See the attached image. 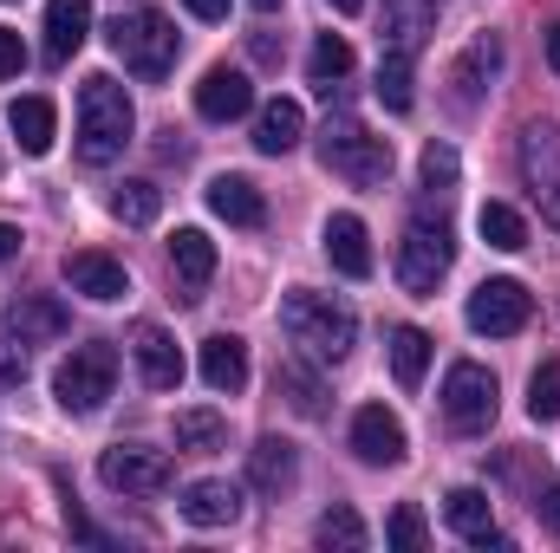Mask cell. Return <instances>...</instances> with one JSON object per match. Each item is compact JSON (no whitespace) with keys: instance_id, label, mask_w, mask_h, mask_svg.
<instances>
[{"instance_id":"obj_45","label":"cell","mask_w":560,"mask_h":553,"mask_svg":"<svg viewBox=\"0 0 560 553\" xmlns=\"http://www.w3.org/2000/svg\"><path fill=\"white\" fill-rule=\"evenodd\" d=\"M255 7H261V13H275V7H280V0H255Z\"/></svg>"},{"instance_id":"obj_2","label":"cell","mask_w":560,"mask_h":553,"mask_svg":"<svg viewBox=\"0 0 560 553\" xmlns=\"http://www.w3.org/2000/svg\"><path fill=\"white\" fill-rule=\"evenodd\" d=\"M131 131H138V111H131L125 85H118L112 72H92V79L79 85V156H85L92 169H105V163L125 156Z\"/></svg>"},{"instance_id":"obj_15","label":"cell","mask_w":560,"mask_h":553,"mask_svg":"<svg viewBox=\"0 0 560 553\" xmlns=\"http://www.w3.org/2000/svg\"><path fill=\"white\" fill-rule=\"evenodd\" d=\"M66 280H72V293H85V299H98V306H112V299H125V293H131L125 261H112V255H98V248L66 255Z\"/></svg>"},{"instance_id":"obj_7","label":"cell","mask_w":560,"mask_h":553,"mask_svg":"<svg viewBox=\"0 0 560 553\" xmlns=\"http://www.w3.org/2000/svg\"><path fill=\"white\" fill-rule=\"evenodd\" d=\"M443 423L456 430V436H476V430H489L495 423V372H482V365H450V378H443Z\"/></svg>"},{"instance_id":"obj_11","label":"cell","mask_w":560,"mask_h":553,"mask_svg":"<svg viewBox=\"0 0 560 553\" xmlns=\"http://www.w3.org/2000/svg\"><path fill=\"white\" fill-rule=\"evenodd\" d=\"M196 111H202L209 125H235V118H248V111H255V85H248V72H242V66H209L202 85H196Z\"/></svg>"},{"instance_id":"obj_4","label":"cell","mask_w":560,"mask_h":553,"mask_svg":"<svg viewBox=\"0 0 560 553\" xmlns=\"http://www.w3.org/2000/svg\"><path fill=\"white\" fill-rule=\"evenodd\" d=\"M112 391H118V352H112L105 339L79 345V352L52 372V398H59V411H66V416L105 411V398H112Z\"/></svg>"},{"instance_id":"obj_44","label":"cell","mask_w":560,"mask_h":553,"mask_svg":"<svg viewBox=\"0 0 560 553\" xmlns=\"http://www.w3.org/2000/svg\"><path fill=\"white\" fill-rule=\"evenodd\" d=\"M332 7H339V13H365V0H332Z\"/></svg>"},{"instance_id":"obj_40","label":"cell","mask_w":560,"mask_h":553,"mask_svg":"<svg viewBox=\"0 0 560 553\" xmlns=\"http://www.w3.org/2000/svg\"><path fill=\"white\" fill-rule=\"evenodd\" d=\"M535 515H541V528H548V534H560V482H541Z\"/></svg>"},{"instance_id":"obj_38","label":"cell","mask_w":560,"mask_h":553,"mask_svg":"<svg viewBox=\"0 0 560 553\" xmlns=\"http://www.w3.org/2000/svg\"><path fill=\"white\" fill-rule=\"evenodd\" d=\"M26 378V345L13 332H0V385H20Z\"/></svg>"},{"instance_id":"obj_20","label":"cell","mask_w":560,"mask_h":553,"mask_svg":"<svg viewBox=\"0 0 560 553\" xmlns=\"http://www.w3.org/2000/svg\"><path fill=\"white\" fill-rule=\"evenodd\" d=\"M209 209H215L229 228H261V222H268V202H261V189H255L248 176H215V183H209Z\"/></svg>"},{"instance_id":"obj_13","label":"cell","mask_w":560,"mask_h":553,"mask_svg":"<svg viewBox=\"0 0 560 553\" xmlns=\"http://www.w3.org/2000/svg\"><path fill=\"white\" fill-rule=\"evenodd\" d=\"M352 449H359V462L392 469V462H405V423L385 404H365V411L352 416Z\"/></svg>"},{"instance_id":"obj_23","label":"cell","mask_w":560,"mask_h":553,"mask_svg":"<svg viewBox=\"0 0 560 553\" xmlns=\"http://www.w3.org/2000/svg\"><path fill=\"white\" fill-rule=\"evenodd\" d=\"M300 138H306V111H300L293 98L261 105V118H255V150H261V156H287Z\"/></svg>"},{"instance_id":"obj_31","label":"cell","mask_w":560,"mask_h":553,"mask_svg":"<svg viewBox=\"0 0 560 553\" xmlns=\"http://www.w3.org/2000/svg\"><path fill=\"white\" fill-rule=\"evenodd\" d=\"M378 98H385L392 111H411V105H418V92H411V46H392V52L378 59Z\"/></svg>"},{"instance_id":"obj_1","label":"cell","mask_w":560,"mask_h":553,"mask_svg":"<svg viewBox=\"0 0 560 553\" xmlns=\"http://www.w3.org/2000/svg\"><path fill=\"white\" fill-rule=\"evenodd\" d=\"M280 326H287V339H293L313 365H339V358L359 345V319H352V306H339L332 293L293 286V293L280 299Z\"/></svg>"},{"instance_id":"obj_26","label":"cell","mask_w":560,"mask_h":553,"mask_svg":"<svg viewBox=\"0 0 560 553\" xmlns=\"http://www.w3.org/2000/svg\"><path fill=\"white\" fill-rule=\"evenodd\" d=\"M495 66H502V39H489V33H482V39H476L456 66H450V85H456V105H463V111L476 105L482 79H495Z\"/></svg>"},{"instance_id":"obj_22","label":"cell","mask_w":560,"mask_h":553,"mask_svg":"<svg viewBox=\"0 0 560 553\" xmlns=\"http://www.w3.org/2000/svg\"><path fill=\"white\" fill-rule=\"evenodd\" d=\"M242 515V495L229 482H189L183 489V521L189 528H229Z\"/></svg>"},{"instance_id":"obj_21","label":"cell","mask_w":560,"mask_h":553,"mask_svg":"<svg viewBox=\"0 0 560 553\" xmlns=\"http://www.w3.org/2000/svg\"><path fill=\"white\" fill-rule=\"evenodd\" d=\"M293 475H300V456H293V443L261 436V443L248 449V482H255L261 495H287V489H293Z\"/></svg>"},{"instance_id":"obj_43","label":"cell","mask_w":560,"mask_h":553,"mask_svg":"<svg viewBox=\"0 0 560 553\" xmlns=\"http://www.w3.org/2000/svg\"><path fill=\"white\" fill-rule=\"evenodd\" d=\"M548 66H555V72H560V20H555V26H548Z\"/></svg>"},{"instance_id":"obj_29","label":"cell","mask_w":560,"mask_h":553,"mask_svg":"<svg viewBox=\"0 0 560 553\" xmlns=\"http://www.w3.org/2000/svg\"><path fill=\"white\" fill-rule=\"evenodd\" d=\"M476 228H482V242H489V248H502V255H522V248H528V222H522L509 202H482Z\"/></svg>"},{"instance_id":"obj_19","label":"cell","mask_w":560,"mask_h":553,"mask_svg":"<svg viewBox=\"0 0 560 553\" xmlns=\"http://www.w3.org/2000/svg\"><path fill=\"white\" fill-rule=\"evenodd\" d=\"M92 33V0H46V59L66 66Z\"/></svg>"},{"instance_id":"obj_8","label":"cell","mask_w":560,"mask_h":553,"mask_svg":"<svg viewBox=\"0 0 560 553\" xmlns=\"http://www.w3.org/2000/svg\"><path fill=\"white\" fill-rule=\"evenodd\" d=\"M528 319H535V293L522 280H482L469 293V332L482 339H515Z\"/></svg>"},{"instance_id":"obj_24","label":"cell","mask_w":560,"mask_h":553,"mask_svg":"<svg viewBox=\"0 0 560 553\" xmlns=\"http://www.w3.org/2000/svg\"><path fill=\"white\" fill-rule=\"evenodd\" d=\"M7 332H13L20 345H46V339L66 332V306H59V299H13V306H7Z\"/></svg>"},{"instance_id":"obj_14","label":"cell","mask_w":560,"mask_h":553,"mask_svg":"<svg viewBox=\"0 0 560 553\" xmlns=\"http://www.w3.org/2000/svg\"><path fill=\"white\" fill-rule=\"evenodd\" d=\"M131 358H138V372H143L150 391H176V385H183V352H176V339H170L156 319H143L138 332H131Z\"/></svg>"},{"instance_id":"obj_18","label":"cell","mask_w":560,"mask_h":553,"mask_svg":"<svg viewBox=\"0 0 560 553\" xmlns=\"http://www.w3.org/2000/svg\"><path fill=\"white\" fill-rule=\"evenodd\" d=\"M443 521H450L463 541H476V548H509V541L495 534V508H489V495H482V489H450Z\"/></svg>"},{"instance_id":"obj_41","label":"cell","mask_w":560,"mask_h":553,"mask_svg":"<svg viewBox=\"0 0 560 553\" xmlns=\"http://www.w3.org/2000/svg\"><path fill=\"white\" fill-rule=\"evenodd\" d=\"M13 255H20V228H13V222H0V268H7Z\"/></svg>"},{"instance_id":"obj_35","label":"cell","mask_w":560,"mask_h":553,"mask_svg":"<svg viewBox=\"0 0 560 553\" xmlns=\"http://www.w3.org/2000/svg\"><path fill=\"white\" fill-rule=\"evenodd\" d=\"M313 534H319V548H346V553H359V548H365V521H359L352 508H326Z\"/></svg>"},{"instance_id":"obj_39","label":"cell","mask_w":560,"mask_h":553,"mask_svg":"<svg viewBox=\"0 0 560 553\" xmlns=\"http://www.w3.org/2000/svg\"><path fill=\"white\" fill-rule=\"evenodd\" d=\"M20 66H26V46L13 26H0V79H20Z\"/></svg>"},{"instance_id":"obj_10","label":"cell","mask_w":560,"mask_h":553,"mask_svg":"<svg viewBox=\"0 0 560 553\" xmlns=\"http://www.w3.org/2000/svg\"><path fill=\"white\" fill-rule=\"evenodd\" d=\"M522 176H528L541 215L560 228V125H528L522 131Z\"/></svg>"},{"instance_id":"obj_32","label":"cell","mask_w":560,"mask_h":553,"mask_svg":"<svg viewBox=\"0 0 560 553\" xmlns=\"http://www.w3.org/2000/svg\"><path fill=\"white\" fill-rule=\"evenodd\" d=\"M112 215H118L125 228H150V222L163 215V189H156V183H125V189H112Z\"/></svg>"},{"instance_id":"obj_27","label":"cell","mask_w":560,"mask_h":553,"mask_svg":"<svg viewBox=\"0 0 560 553\" xmlns=\"http://www.w3.org/2000/svg\"><path fill=\"white\" fill-rule=\"evenodd\" d=\"M423 365H430V332L423 326H392V372L405 391L423 385Z\"/></svg>"},{"instance_id":"obj_5","label":"cell","mask_w":560,"mask_h":553,"mask_svg":"<svg viewBox=\"0 0 560 553\" xmlns=\"http://www.w3.org/2000/svg\"><path fill=\"white\" fill-rule=\"evenodd\" d=\"M450 261H456L450 228L430 222V215H411L405 222V242H398V286L423 299V293H436V280L450 274Z\"/></svg>"},{"instance_id":"obj_46","label":"cell","mask_w":560,"mask_h":553,"mask_svg":"<svg viewBox=\"0 0 560 553\" xmlns=\"http://www.w3.org/2000/svg\"><path fill=\"white\" fill-rule=\"evenodd\" d=\"M430 7H436V0H430Z\"/></svg>"},{"instance_id":"obj_37","label":"cell","mask_w":560,"mask_h":553,"mask_svg":"<svg viewBox=\"0 0 560 553\" xmlns=\"http://www.w3.org/2000/svg\"><path fill=\"white\" fill-rule=\"evenodd\" d=\"M456 169H463V163H456V150H450L443 138H436V143H423V156H418L423 189H450V183H456Z\"/></svg>"},{"instance_id":"obj_34","label":"cell","mask_w":560,"mask_h":553,"mask_svg":"<svg viewBox=\"0 0 560 553\" xmlns=\"http://www.w3.org/2000/svg\"><path fill=\"white\" fill-rule=\"evenodd\" d=\"M275 391L293 404L300 416H319V378L306 372V365H280L275 372Z\"/></svg>"},{"instance_id":"obj_3","label":"cell","mask_w":560,"mask_h":553,"mask_svg":"<svg viewBox=\"0 0 560 553\" xmlns=\"http://www.w3.org/2000/svg\"><path fill=\"white\" fill-rule=\"evenodd\" d=\"M112 52L138 72V79H170V66H176V26L156 13V7H131V13H118L112 26Z\"/></svg>"},{"instance_id":"obj_42","label":"cell","mask_w":560,"mask_h":553,"mask_svg":"<svg viewBox=\"0 0 560 553\" xmlns=\"http://www.w3.org/2000/svg\"><path fill=\"white\" fill-rule=\"evenodd\" d=\"M183 7H189L196 20H222V13H229V0H183Z\"/></svg>"},{"instance_id":"obj_17","label":"cell","mask_w":560,"mask_h":553,"mask_svg":"<svg viewBox=\"0 0 560 553\" xmlns=\"http://www.w3.org/2000/svg\"><path fill=\"white\" fill-rule=\"evenodd\" d=\"M319 242H326V261H332L346 280L372 274V235H365V222H359V215H332Z\"/></svg>"},{"instance_id":"obj_16","label":"cell","mask_w":560,"mask_h":553,"mask_svg":"<svg viewBox=\"0 0 560 553\" xmlns=\"http://www.w3.org/2000/svg\"><path fill=\"white\" fill-rule=\"evenodd\" d=\"M202 385H209V391H222V398L248 391V345H242L235 332L202 339Z\"/></svg>"},{"instance_id":"obj_28","label":"cell","mask_w":560,"mask_h":553,"mask_svg":"<svg viewBox=\"0 0 560 553\" xmlns=\"http://www.w3.org/2000/svg\"><path fill=\"white\" fill-rule=\"evenodd\" d=\"M176 449L215 456V449H229V423H222L215 411H176Z\"/></svg>"},{"instance_id":"obj_12","label":"cell","mask_w":560,"mask_h":553,"mask_svg":"<svg viewBox=\"0 0 560 553\" xmlns=\"http://www.w3.org/2000/svg\"><path fill=\"white\" fill-rule=\"evenodd\" d=\"M170 280H176L183 299H202L209 293V280H215V242L202 228H176L170 235Z\"/></svg>"},{"instance_id":"obj_6","label":"cell","mask_w":560,"mask_h":553,"mask_svg":"<svg viewBox=\"0 0 560 553\" xmlns=\"http://www.w3.org/2000/svg\"><path fill=\"white\" fill-rule=\"evenodd\" d=\"M319 163H326L332 176H346L352 189H372V183L392 176V143L372 138V131H359V125H326V138H319Z\"/></svg>"},{"instance_id":"obj_9","label":"cell","mask_w":560,"mask_h":553,"mask_svg":"<svg viewBox=\"0 0 560 553\" xmlns=\"http://www.w3.org/2000/svg\"><path fill=\"white\" fill-rule=\"evenodd\" d=\"M98 482L112 495H163L170 489V456L143 449V443H118V449L98 456Z\"/></svg>"},{"instance_id":"obj_25","label":"cell","mask_w":560,"mask_h":553,"mask_svg":"<svg viewBox=\"0 0 560 553\" xmlns=\"http://www.w3.org/2000/svg\"><path fill=\"white\" fill-rule=\"evenodd\" d=\"M7 125H13V138H20L26 156H46V150H52V131H59L52 98H13V105H7Z\"/></svg>"},{"instance_id":"obj_30","label":"cell","mask_w":560,"mask_h":553,"mask_svg":"<svg viewBox=\"0 0 560 553\" xmlns=\"http://www.w3.org/2000/svg\"><path fill=\"white\" fill-rule=\"evenodd\" d=\"M346 72H352V46H346L339 33H319V46H313V59H306V79L332 98V85H339Z\"/></svg>"},{"instance_id":"obj_33","label":"cell","mask_w":560,"mask_h":553,"mask_svg":"<svg viewBox=\"0 0 560 553\" xmlns=\"http://www.w3.org/2000/svg\"><path fill=\"white\" fill-rule=\"evenodd\" d=\"M385 548H398V553H423L430 548V528H423L418 502H398V508H392V521H385Z\"/></svg>"},{"instance_id":"obj_36","label":"cell","mask_w":560,"mask_h":553,"mask_svg":"<svg viewBox=\"0 0 560 553\" xmlns=\"http://www.w3.org/2000/svg\"><path fill=\"white\" fill-rule=\"evenodd\" d=\"M528 416H535V423H555L560 416V358H548V365L528 378Z\"/></svg>"}]
</instances>
